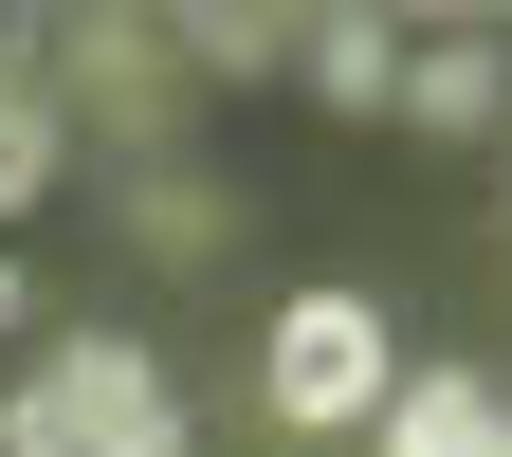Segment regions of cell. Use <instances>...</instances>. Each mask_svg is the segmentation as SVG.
Segmentation results:
<instances>
[{"label": "cell", "mask_w": 512, "mask_h": 457, "mask_svg": "<svg viewBox=\"0 0 512 457\" xmlns=\"http://www.w3.org/2000/svg\"><path fill=\"white\" fill-rule=\"evenodd\" d=\"M0 457H183V403L128 330H74L55 366L0 384Z\"/></svg>", "instance_id": "obj_1"}, {"label": "cell", "mask_w": 512, "mask_h": 457, "mask_svg": "<svg viewBox=\"0 0 512 457\" xmlns=\"http://www.w3.org/2000/svg\"><path fill=\"white\" fill-rule=\"evenodd\" d=\"M256 403H275L293 439H348V421L403 403V330H384L366 293H293V311H275V348H256Z\"/></svg>", "instance_id": "obj_2"}, {"label": "cell", "mask_w": 512, "mask_h": 457, "mask_svg": "<svg viewBox=\"0 0 512 457\" xmlns=\"http://www.w3.org/2000/svg\"><path fill=\"white\" fill-rule=\"evenodd\" d=\"M165 55H183L165 19H55V92H74L128 165H165Z\"/></svg>", "instance_id": "obj_3"}, {"label": "cell", "mask_w": 512, "mask_h": 457, "mask_svg": "<svg viewBox=\"0 0 512 457\" xmlns=\"http://www.w3.org/2000/svg\"><path fill=\"white\" fill-rule=\"evenodd\" d=\"M293 92H311V110H348V128H384V110H403V19H366V0L293 19Z\"/></svg>", "instance_id": "obj_4"}, {"label": "cell", "mask_w": 512, "mask_h": 457, "mask_svg": "<svg viewBox=\"0 0 512 457\" xmlns=\"http://www.w3.org/2000/svg\"><path fill=\"white\" fill-rule=\"evenodd\" d=\"M403 128H512V55H494L476 19L403 37Z\"/></svg>", "instance_id": "obj_5"}, {"label": "cell", "mask_w": 512, "mask_h": 457, "mask_svg": "<svg viewBox=\"0 0 512 457\" xmlns=\"http://www.w3.org/2000/svg\"><path fill=\"white\" fill-rule=\"evenodd\" d=\"M384 457H512V403L476 366H403V403H384Z\"/></svg>", "instance_id": "obj_6"}, {"label": "cell", "mask_w": 512, "mask_h": 457, "mask_svg": "<svg viewBox=\"0 0 512 457\" xmlns=\"http://www.w3.org/2000/svg\"><path fill=\"white\" fill-rule=\"evenodd\" d=\"M220 220L238 202H220L202 165H128V238H147V256H220Z\"/></svg>", "instance_id": "obj_7"}, {"label": "cell", "mask_w": 512, "mask_h": 457, "mask_svg": "<svg viewBox=\"0 0 512 457\" xmlns=\"http://www.w3.org/2000/svg\"><path fill=\"white\" fill-rule=\"evenodd\" d=\"M183 55H220V74H293V19L275 0H202V19H165Z\"/></svg>", "instance_id": "obj_8"}, {"label": "cell", "mask_w": 512, "mask_h": 457, "mask_svg": "<svg viewBox=\"0 0 512 457\" xmlns=\"http://www.w3.org/2000/svg\"><path fill=\"white\" fill-rule=\"evenodd\" d=\"M37 183H55V110H0V220H19Z\"/></svg>", "instance_id": "obj_9"}, {"label": "cell", "mask_w": 512, "mask_h": 457, "mask_svg": "<svg viewBox=\"0 0 512 457\" xmlns=\"http://www.w3.org/2000/svg\"><path fill=\"white\" fill-rule=\"evenodd\" d=\"M19 311H37V293H19V256H0V348H19Z\"/></svg>", "instance_id": "obj_10"}]
</instances>
